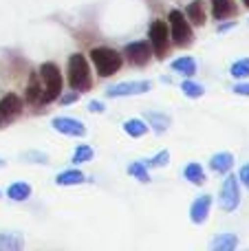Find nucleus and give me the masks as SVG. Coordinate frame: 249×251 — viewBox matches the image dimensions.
Masks as SVG:
<instances>
[{
    "instance_id": "obj_29",
    "label": "nucleus",
    "mask_w": 249,
    "mask_h": 251,
    "mask_svg": "<svg viewBox=\"0 0 249 251\" xmlns=\"http://www.w3.org/2000/svg\"><path fill=\"white\" fill-rule=\"evenodd\" d=\"M22 159H26V161H42V163H47L49 156L44 154V152H26V154H22Z\"/></svg>"
},
{
    "instance_id": "obj_13",
    "label": "nucleus",
    "mask_w": 249,
    "mask_h": 251,
    "mask_svg": "<svg viewBox=\"0 0 249 251\" xmlns=\"http://www.w3.org/2000/svg\"><path fill=\"white\" fill-rule=\"evenodd\" d=\"M185 13H188V18H190L192 25H197V26L205 25V7H203L201 0H192V2L188 4V11Z\"/></svg>"
},
{
    "instance_id": "obj_35",
    "label": "nucleus",
    "mask_w": 249,
    "mask_h": 251,
    "mask_svg": "<svg viewBox=\"0 0 249 251\" xmlns=\"http://www.w3.org/2000/svg\"><path fill=\"white\" fill-rule=\"evenodd\" d=\"M243 2H245V4H247V7H249V0H243Z\"/></svg>"
},
{
    "instance_id": "obj_33",
    "label": "nucleus",
    "mask_w": 249,
    "mask_h": 251,
    "mask_svg": "<svg viewBox=\"0 0 249 251\" xmlns=\"http://www.w3.org/2000/svg\"><path fill=\"white\" fill-rule=\"evenodd\" d=\"M88 108H91L93 113H101V110H104V106H101L100 101H91V104H88Z\"/></svg>"
},
{
    "instance_id": "obj_7",
    "label": "nucleus",
    "mask_w": 249,
    "mask_h": 251,
    "mask_svg": "<svg viewBox=\"0 0 249 251\" xmlns=\"http://www.w3.org/2000/svg\"><path fill=\"white\" fill-rule=\"evenodd\" d=\"M22 113V100L16 93H9L0 100V128L7 124H11L16 117H20Z\"/></svg>"
},
{
    "instance_id": "obj_3",
    "label": "nucleus",
    "mask_w": 249,
    "mask_h": 251,
    "mask_svg": "<svg viewBox=\"0 0 249 251\" xmlns=\"http://www.w3.org/2000/svg\"><path fill=\"white\" fill-rule=\"evenodd\" d=\"M91 60H93V64H95L97 73H100L101 77H110V75H115L124 64V57L119 55L115 49H108V47L93 49Z\"/></svg>"
},
{
    "instance_id": "obj_2",
    "label": "nucleus",
    "mask_w": 249,
    "mask_h": 251,
    "mask_svg": "<svg viewBox=\"0 0 249 251\" xmlns=\"http://www.w3.org/2000/svg\"><path fill=\"white\" fill-rule=\"evenodd\" d=\"M40 82L44 84L42 88V95H40V101L42 104H49V101L57 100L62 93V75H60V69H57L53 62H44L40 66Z\"/></svg>"
},
{
    "instance_id": "obj_16",
    "label": "nucleus",
    "mask_w": 249,
    "mask_h": 251,
    "mask_svg": "<svg viewBox=\"0 0 249 251\" xmlns=\"http://www.w3.org/2000/svg\"><path fill=\"white\" fill-rule=\"evenodd\" d=\"M238 245V238L234 234H221L219 238H214L210 243V247L212 249H216V251H232L234 247Z\"/></svg>"
},
{
    "instance_id": "obj_18",
    "label": "nucleus",
    "mask_w": 249,
    "mask_h": 251,
    "mask_svg": "<svg viewBox=\"0 0 249 251\" xmlns=\"http://www.w3.org/2000/svg\"><path fill=\"white\" fill-rule=\"evenodd\" d=\"M7 196L11 201H26L31 196V187L26 183H11L7 190Z\"/></svg>"
},
{
    "instance_id": "obj_20",
    "label": "nucleus",
    "mask_w": 249,
    "mask_h": 251,
    "mask_svg": "<svg viewBox=\"0 0 249 251\" xmlns=\"http://www.w3.org/2000/svg\"><path fill=\"white\" fill-rule=\"evenodd\" d=\"M185 178H188L190 183H194V185H201V183H205V172H203V168L199 163H190L188 168H185Z\"/></svg>"
},
{
    "instance_id": "obj_24",
    "label": "nucleus",
    "mask_w": 249,
    "mask_h": 251,
    "mask_svg": "<svg viewBox=\"0 0 249 251\" xmlns=\"http://www.w3.org/2000/svg\"><path fill=\"white\" fill-rule=\"evenodd\" d=\"M93 156H95V152H93V148H91V146H77V150H75V154H73V163L91 161Z\"/></svg>"
},
{
    "instance_id": "obj_11",
    "label": "nucleus",
    "mask_w": 249,
    "mask_h": 251,
    "mask_svg": "<svg viewBox=\"0 0 249 251\" xmlns=\"http://www.w3.org/2000/svg\"><path fill=\"white\" fill-rule=\"evenodd\" d=\"M210 207H212L210 196H201V199H197L192 203V207H190V221H192L194 225H203L205 218H207V214H210Z\"/></svg>"
},
{
    "instance_id": "obj_22",
    "label": "nucleus",
    "mask_w": 249,
    "mask_h": 251,
    "mask_svg": "<svg viewBox=\"0 0 249 251\" xmlns=\"http://www.w3.org/2000/svg\"><path fill=\"white\" fill-rule=\"evenodd\" d=\"M124 130L130 137H144L148 132V126H146V122H141V119H130V122L124 124Z\"/></svg>"
},
{
    "instance_id": "obj_32",
    "label": "nucleus",
    "mask_w": 249,
    "mask_h": 251,
    "mask_svg": "<svg viewBox=\"0 0 249 251\" xmlns=\"http://www.w3.org/2000/svg\"><path fill=\"white\" fill-rule=\"evenodd\" d=\"M241 181L245 183V185L249 187V165H245V168L241 170Z\"/></svg>"
},
{
    "instance_id": "obj_12",
    "label": "nucleus",
    "mask_w": 249,
    "mask_h": 251,
    "mask_svg": "<svg viewBox=\"0 0 249 251\" xmlns=\"http://www.w3.org/2000/svg\"><path fill=\"white\" fill-rule=\"evenodd\" d=\"M236 13V4L234 0H212V16L216 20H223L227 16H234Z\"/></svg>"
},
{
    "instance_id": "obj_34",
    "label": "nucleus",
    "mask_w": 249,
    "mask_h": 251,
    "mask_svg": "<svg viewBox=\"0 0 249 251\" xmlns=\"http://www.w3.org/2000/svg\"><path fill=\"white\" fill-rule=\"evenodd\" d=\"M0 168H4V161L2 159H0Z\"/></svg>"
},
{
    "instance_id": "obj_28",
    "label": "nucleus",
    "mask_w": 249,
    "mask_h": 251,
    "mask_svg": "<svg viewBox=\"0 0 249 251\" xmlns=\"http://www.w3.org/2000/svg\"><path fill=\"white\" fill-rule=\"evenodd\" d=\"M168 159H170V152L163 150V152H159V154L154 156V159L146 161V165H148V168H159V165H168Z\"/></svg>"
},
{
    "instance_id": "obj_5",
    "label": "nucleus",
    "mask_w": 249,
    "mask_h": 251,
    "mask_svg": "<svg viewBox=\"0 0 249 251\" xmlns=\"http://www.w3.org/2000/svg\"><path fill=\"white\" fill-rule=\"evenodd\" d=\"M150 47L159 57L166 55L170 49V26L163 20H152L150 25Z\"/></svg>"
},
{
    "instance_id": "obj_19",
    "label": "nucleus",
    "mask_w": 249,
    "mask_h": 251,
    "mask_svg": "<svg viewBox=\"0 0 249 251\" xmlns=\"http://www.w3.org/2000/svg\"><path fill=\"white\" fill-rule=\"evenodd\" d=\"M40 95H42L40 77H38V73H33L31 75V79H29V86H26V100H29V104H38Z\"/></svg>"
},
{
    "instance_id": "obj_21",
    "label": "nucleus",
    "mask_w": 249,
    "mask_h": 251,
    "mask_svg": "<svg viewBox=\"0 0 249 251\" xmlns=\"http://www.w3.org/2000/svg\"><path fill=\"white\" fill-rule=\"evenodd\" d=\"M172 69L179 71L181 75H194V71H197V64H194L192 57H179V60L172 62Z\"/></svg>"
},
{
    "instance_id": "obj_9",
    "label": "nucleus",
    "mask_w": 249,
    "mask_h": 251,
    "mask_svg": "<svg viewBox=\"0 0 249 251\" xmlns=\"http://www.w3.org/2000/svg\"><path fill=\"white\" fill-rule=\"evenodd\" d=\"M152 84L150 82H122L108 88V97H126V95H141V93L150 91Z\"/></svg>"
},
{
    "instance_id": "obj_27",
    "label": "nucleus",
    "mask_w": 249,
    "mask_h": 251,
    "mask_svg": "<svg viewBox=\"0 0 249 251\" xmlns=\"http://www.w3.org/2000/svg\"><path fill=\"white\" fill-rule=\"evenodd\" d=\"M128 172H130L132 176H137L139 181H144V183H148V181H150L148 170H146V165H144V163H132L130 168H128Z\"/></svg>"
},
{
    "instance_id": "obj_25",
    "label": "nucleus",
    "mask_w": 249,
    "mask_h": 251,
    "mask_svg": "<svg viewBox=\"0 0 249 251\" xmlns=\"http://www.w3.org/2000/svg\"><path fill=\"white\" fill-rule=\"evenodd\" d=\"M249 75V60H238L232 64V77H247Z\"/></svg>"
},
{
    "instance_id": "obj_23",
    "label": "nucleus",
    "mask_w": 249,
    "mask_h": 251,
    "mask_svg": "<svg viewBox=\"0 0 249 251\" xmlns=\"http://www.w3.org/2000/svg\"><path fill=\"white\" fill-rule=\"evenodd\" d=\"M148 117V122L152 124V128L157 130V132H166V128L170 126V117L168 115H159V113H148L146 115Z\"/></svg>"
},
{
    "instance_id": "obj_31",
    "label": "nucleus",
    "mask_w": 249,
    "mask_h": 251,
    "mask_svg": "<svg viewBox=\"0 0 249 251\" xmlns=\"http://www.w3.org/2000/svg\"><path fill=\"white\" fill-rule=\"evenodd\" d=\"M234 93H238V95H249V84H238V86L234 88Z\"/></svg>"
},
{
    "instance_id": "obj_30",
    "label": "nucleus",
    "mask_w": 249,
    "mask_h": 251,
    "mask_svg": "<svg viewBox=\"0 0 249 251\" xmlns=\"http://www.w3.org/2000/svg\"><path fill=\"white\" fill-rule=\"evenodd\" d=\"M79 100V93H73V95H66V97H62V104H73V101H77Z\"/></svg>"
},
{
    "instance_id": "obj_14",
    "label": "nucleus",
    "mask_w": 249,
    "mask_h": 251,
    "mask_svg": "<svg viewBox=\"0 0 249 251\" xmlns=\"http://www.w3.org/2000/svg\"><path fill=\"white\" fill-rule=\"evenodd\" d=\"M25 245L20 234H13V231H0V249L4 251H16Z\"/></svg>"
},
{
    "instance_id": "obj_4",
    "label": "nucleus",
    "mask_w": 249,
    "mask_h": 251,
    "mask_svg": "<svg viewBox=\"0 0 249 251\" xmlns=\"http://www.w3.org/2000/svg\"><path fill=\"white\" fill-rule=\"evenodd\" d=\"M168 26H170V40L176 47L185 49L192 44V26H190L188 18L179 11V9H172L170 16H168Z\"/></svg>"
},
{
    "instance_id": "obj_15",
    "label": "nucleus",
    "mask_w": 249,
    "mask_h": 251,
    "mask_svg": "<svg viewBox=\"0 0 249 251\" xmlns=\"http://www.w3.org/2000/svg\"><path fill=\"white\" fill-rule=\"evenodd\" d=\"M232 165H234V156L229 152H219L210 161V168L214 172H227V170H232Z\"/></svg>"
},
{
    "instance_id": "obj_6",
    "label": "nucleus",
    "mask_w": 249,
    "mask_h": 251,
    "mask_svg": "<svg viewBox=\"0 0 249 251\" xmlns=\"http://www.w3.org/2000/svg\"><path fill=\"white\" fill-rule=\"evenodd\" d=\"M219 203L225 212H234V209L238 207V203H241V192H238V178L236 176H227L223 181Z\"/></svg>"
},
{
    "instance_id": "obj_17",
    "label": "nucleus",
    "mask_w": 249,
    "mask_h": 251,
    "mask_svg": "<svg viewBox=\"0 0 249 251\" xmlns=\"http://www.w3.org/2000/svg\"><path fill=\"white\" fill-rule=\"evenodd\" d=\"M86 181V176H84L79 170H66V172H62L60 176L55 178L57 185H79V183Z\"/></svg>"
},
{
    "instance_id": "obj_1",
    "label": "nucleus",
    "mask_w": 249,
    "mask_h": 251,
    "mask_svg": "<svg viewBox=\"0 0 249 251\" xmlns=\"http://www.w3.org/2000/svg\"><path fill=\"white\" fill-rule=\"evenodd\" d=\"M69 84L73 91L84 93L93 88V79H91V69H88V60L82 55V53H73L69 57Z\"/></svg>"
},
{
    "instance_id": "obj_10",
    "label": "nucleus",
    "mask_w": 249,
    "mask_h": 251,
    "mask_svg": "<svg viewBox=\"0 0 249 251\" xmlns=\"http://www.w3.org/2000/svg\"><path fill=\"white\" fill-rule=\"evenodd\" d=\"M53 128L62 134H69V137H84L86 134V126L77 119H71V117H57L53 119Z\"/></svg>"
},
{
    "instance_id": "obj_26",
    "label": "nucleus",
    "mask_w": 249,
    "mask_h": 251,
    "mask_svg": "<svg viewBox=\"0 0 249 251\" xmlns=\"http://www.w3.org/2000/svg\"><path fill=\"white\" fill-rule=\"evenodd\" d=\"M181 91H183L188 97H192V100H194V97H201L203 93H205L201 84H194V82H183V84H181Z\"/></svg>"
},
{
    "instance_id": "obj_8",
    "label": "nucleus",
    "mask_w": 249,
    "mask_h": 251,
    "mask_svg": "<svg viewBox=\"0 0 249 251\" xmlns=\"http://www.w3.org/2000/svg\"><path fill=\"white\" fill-rule=\"evenodd\" d=\"M126 57H128L130 64L146 66L150 62V57H152V47H150V42H144V40H139V42H130L126 47Z\"/></svg>"
}]
</instances>
